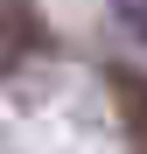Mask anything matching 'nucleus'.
<instances>
[{"mask_svg":"<svg viewBox=\"0 0 147 154\" xmlns=\"http://www.w3.org/2000/svg\"><path fill=\"white\" fill-rule=\"evenodd\" d=\"M42 49H49L42 14L28 7V0H0V77H14L28 56H42Z\"/></svg>","mask_w":147,"mask_h":154,"instance_id":"f257e3e1","label":"nucleus"},{"mask_svg":"<svg viewBox=\"0 0 147 154\" xmlns=\"http://www.w3.org/2000/svg\"><path fill=\"white\" fill-rule=\"evenodd\" d=\"M105 84H112V112H119V126H126L133 154H147V70L112 63V70H105Z\"/></svg>","mask_w":147,"mask_h":154,"instance_id":"f03ea898","label":"nucleus"},{"mask_svg":"<svg viewBox=\"0 0 147 154\" xmlns=\"http://www.w3.org/2000/svg\"><path fill=\"white\" fill-rule=\"evenodd\" d=\"M112 21H119L133 42H147V0H112Z\"/></svg>","mask_w":147,"mask_h":154,"instance_id":"7ed1b4c3","label":"nucleus"}]
</instances>
